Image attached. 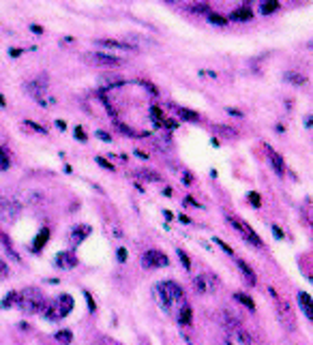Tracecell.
Returning a JSON list of instances; mask_svg holds the SVG:
<instances>
[{
    "mask_svg": "<svg viewBox=\"0 0 313 345\" xmlns=\"http://www.w3.org/2000/svg\"><path fill=\"white\" fill-rule=\"evenodd\" d=\"M153 296L159 303V307L163 309V313L167 315H174L183 305H187L183 287L174 283V281H161V283H157L153 287Z\"/></svg>",
    "mask_w": 313,
    "mask_h": 345,
    "instance_id": "cell-1",
    "label": "cell"
},
{
    "mask_svg": "<svg viewBox=\"0 0 313 345\" xmlns=\"http://www.w3.org/2000/svg\"><path fill=\"white\" fill-rule=\"evenodd\" d=\"M17 307H20V311L26 313V315H37L41 313L43 305H46V296L39 287H26L22 292H17Z\"/></svg>",
    "mask_w": 313,
    "mask_h": 345,
    "instance_id": "cell-2",
    "label": "cell"
},
{
    "mask_svg": "<svg viewBox=\"0 0 313 345\" xmlns=\"http://www.w3.org/2000/svg\"><path fill=\"white\" fill-rule=\"evenodd\" d=\"M75 307V300L71 294H60L58 298H54V300H46V305H43L41 313L48 317V320L56 322V320H62V317H67L71 311H73Z\"/></svg>",
    "mask_w": 313,
    "mask_h": 345,
    "instance_id": "cell-3",
    "label": "cell"
},
{
    "mask_svg": "<svg viewBox=\"0 0 313 345\" xmlns=\"http://www.w3.org/2000/svg\"><path fill=\"white\" fill-rule=\"evenodd\" d=\"M24 206L20 199L9 197V195H0V219L3 221H15L17 217L22 214Z\"/></svg>",
    "mask_w": 313,
    "mask_h": 345,
    "instance_id": "cell-4",
    "label": "cell"
},
{
    "mask_svg": "<svg viewBox=\"0 0 313 345\" xmlns=\"http://www.w3.org/2000/svg\"><path fill=\"white\" fill-rule=\"evenodd\" d=\"M193 289L202 296H210L219 289V281L210 272H200V275L193 277Z\"/></svg>",
    "mask_w": 313,
    "mask_h": 345,
    "instance_id": "cell-5",
    "label": "cell"
},
{
    "mask_svg": "<svg viewBox=\"0 0 313 345\" xmlns=\"http://www.w3.org/2000/svg\"><path fill=\"white\" fill-rule=\"evenodd\" d=\"M228 221H230V225L234 230H238L240 234H243V238L245 240H249L251 244H255V247H264V242H262V238L255 234V230L251 228V225H247L243 219H238V217H232V214H228Z\"/></svg>",
    "mask_w": 313,
    "mask_h": 345,
    "instance_id": "cell-6",
    "label": "cell"
},
{
    "mask_svg": "<svg viewBox=\"0 0 313 345\" xmlns=\"http://www.w3.org/2000/svg\"><path fill=\"white\" fill-rule=\"evenodd\" d=\"M167 264H169L167 255H165L163 251H159V249H148L144 255H142V266L148 268V270H153V268H163V266H167Z\"/></svg>",
    "mask_w": 313,
    "mask_h": 345,
    "instance_id": "cell-7",
    "label": "cell"
},
{
    "mask_svg": "<svg viewBox=\"0 0 313 345\" xmlns=\"http://www.w3.org/2000/svg\"><path fill=\"white\" fill-rule=\"evenodd\" d=\"M77 264H79V260H77V255L73 251H60V253L54 255V266L60 268V270H71V268H75Z\"/></svg>",
    "mask_w": 313,
    "mask_h": 345,
    "instance_id": "cell-8",
    "label": "cell"
},
{
    "mask_svg": "<svg viewBox=\"0 0 313 345\" xmlns=\"http://www.w3.org/2000/svg\"><path fill=\"white\" fill-rule=\"evenodd\" d=\"M91 225H86V223H77V225H73L71 228V232H69V242L73 244V247H77V244H82L88 236H91Z\"/></svg>",
    "mask_w": 313,
    "mask_h": 345,
    "instance_id": "cell-9",
    "label": "cell"
},
{
    "mask_svg": "<svg viewBox=\"0 0 313 345\" xmlns=\"http://www.w3.org/2000/svg\"><path fill=\"white\" fill-rule=\"evenodd\" d=\"M24 90H26L28 95H32L34 99H39V97H43V95H48V79L37 77V79L26 81V84H24Z\"/></svg>",
    "mask_w": 313,
    "mask_h": 345,
    "instance_id": "cell-10",
    "label": "cell"
},
{
    "mask_svg": "<svg viewBox=\"0 0 313 345\" xmlns=\"http://www.w3.org/2000/svg\"><path fill=\"white\" fill-rule=\"evenodd\" d=\"M91 60L95 65H101V67H120L122 65V58L112 56V54H105V52H93Z\"/></svg>",
    "mask_w": 313,
    "mask_h": 345,
    "instance_id": "cell-11",
    "label": "cell"
},
{
    "mask_svg": "<svg viewBox=\"0 0 313 345\" xmlns=\"http://www.w3.org/2000/svg\"><path fill=\"white\" fill-rule=\"evenodd\" d=\"M97 45L101 48H107V50H116V52H138V48L133 43H127V41H116V39H99Z\"/></svg>",
    "mask_w": 313,
    "mask_h": 345,
    "instance_id": "cell-12",
    "label": "cell"
},
{
    "mask_svg": "<svg viewBox=\"0 0 313 345\" xmlns=\"http://www.w3.org/2000/svg\"><path fill=\"white\" fill-rule=\"evenodd\" d=\"M266 154H268V163L273 165V169H275V174L277 176H285V161H283V157L277 150H273L271 146H266Z\"/></svg>",
    "mask_w": 313,
    "mask_h": 345,
    "instance_id": "cell-13",
    "label": "cell"
},
{
    "mask_svg": "<svg viewBox=\"0 0 313 345\" xmlns=\"http://www.w3.org/2000/svg\"><path fill=\"white\" fill-rule=\"evenodd\" d=\"M46 191H41V189H28L26 191V204L32 206V208H39L46 204Z\"/></svg>",
    "mask_w": 313,
    "mask_h": 345,
    "instance_id": "cell-14",
    "label": "cell"
},
{
    "mask_svg": "<svg viewBox=\"0 0 313 345\" xmlns=\"http://www.w3.org/2000/svg\"><path fill=\"white\" fill-rule=\"evenodd\" d=\"M230 20H234V22H251L253 20V9L249 5H240L238 9H234V11L230 13Z\"/></svg>",
    "mask_w": 313,
    "mask_h": 345,
    "instance_id": "cell-15",
    "label": "cell"
},
{
    "mask_svg": "<svg viewBox=\"0 0 313 345\" xmlns=\"http://www.w3.org/2000/svg\"><path fill=\"white\" fill-rule=\"evenodd\" d=\"M296 300H298V307L300 311L305 313L307 320H313V307H311V296L307 292H298L296 294Z\"/></svg>",
    "mask_w": 313,
    "mask_h": 345,
    "instance_id": "cell-16",
    "label": "cell"
},
{
    "mask_svg": "<svg viewBox=\"0 0 313 345\" xmlns=\"http://www.w3.org/2000/svg\"><path fill=\"white\" fill-rule=\"evenodd\" d=\"M174 315H176V320H178V324H181V326H189L191 320H193V311H191L189 305H183Z\"/></svg>",
    "mask_w": 313,
    "mask_h": 345,
    "instance_id": "cell-17",
    "label": "cell"
},
{
    "mask_svg": "<svg viewBox=\"0 0 313 345\" xmlns=\"http://www.w3.org/2000/svg\"><path fill=\"white\" fill-rule=\"evenodd\" d=\"M236 266L240 268V272H243V277H245V281H247V283H251V285H255V281H257V279H255V272H253V268H251V266H249V264H247V262H245V260H240V257L236 260Z\"/></svg>",
    "mask_w": 313,
    "mask_h": 345,
    "instance_id": "cell-18",
    "label": "cell"
},
{
    "mask_svg": "<svg viewBox=\"0 0 313 345\" xmlns=\"http://www.w3.org/2000/svg\"><path fill=\"white\" fill-rule=\"evenodd\" d=\"M48 240H50V228H43V230H39L37 238H34V244H32V251H34V253H39V251H41V249L48 244Z\"/></svg>",
    "mask_w": 313,
    "mask_h": 345,
    "instance_id": "cell-19",
    "label": "cell"
},
{
    "mask_svg": "<svg viewBox=\"0 0 313 345\" xmlns=\"http://www.w3.org/2000/svg\"><path fill=\"white\" fill-rule=\"evenodd\" d=\"M138 178L148 180V183H161V180H163V176H161L159 171H153V169H140L138 171Z\"/></svg>",
    "mask_w": 313,
    "mask_h": 345,
    "instance_id": "cell-20",
    "label": "cell"
},
{
    "mask_svg": "<svg viewBox=\"0 0 313 345\" xmlns=\"http://www.w3.org/2000/svg\"><path fill=\"white\" fill-rule=\"evenodd\" d=\"M176 112H178V116H181L183 120H187V122H198V120H200V114L193 112V110H187V107H176Z\"/></svg>",
    "mask_w": 313,
    "mask_h": 345,
    "instance_id": "cell-21",
    "label": "cell"
},
{
    "mask_svg": "<svg viewBox=\"0 0 313 345\" xmlns=\"http://www.w3.org/2000/svg\"><path fill=\"white\" fill-rule=\"evenodd\" d=\"M234 300H238L243 307H247L249 311H255V303H253V298H251V296H247L245 292H236V294H234Z\"/></svg>",
    "mask_w": 313,
    "mask_h": 345,
    "instance_id": "cell-22",
    "label": "cell"
},
{
    "mask_svg": "<svg viewBox=\"0 0 313 345\" xmlns=\"http://www.w3.org/2000/svg\"><path fill=\"white\" fill-rule=\"evenodd\" d=\"M285 79H288L290 84H294V86H302L307 81V75L298 73V71H288V73H285Z\"/></svg>",
    "mask_w": 313,
    "mask_h": 345,
    "instance_id": "cell-23",
    "label": "cell"
},
{
    "mask_svg": "<svg viewBox=\"0 0 313 345\" xmlns=\"http://www.w3.org/2000/svg\"><path fill=\"white\" fill-rule=\"evenodd\" d=\"M9 167H11V154H9L5 146H0V171H5Z\"/></svg>",
    "mask_w": 313,
    "mask_h": 345,
    "instance_id": "cell-24",
    "label": "cell"
},
{
    "mask_svg": "<svg viewBox=\"0 0 313 345\" xmlns=\"http://www.w3.org/2000/svg\"><path fill=\"white\" fill-rule=\"evenodd\" d=\"M54 339H56L60 345H71V341H73V334H71V330H58L56 334H54Z\"/></svg>",
    "mask_w": 313,
    "mask_h": 345,
    "instance_id": "cell-25",
    "label": "cell"
},
{
    "mask_svg": "<svg viewBox=\"0 0 313 345\" xmlns=\"http://www.w3.org/2000/svg\"><path fill=\"white\" fill-rule=\"evenodd\" d=\"M279 7H281V5H279V3H275V0H273V3H262V5H260V11H262L264 15H271V13H275Z\"/></svg>",
    "mask_w": 313,
    "mask_h": 345,
    "instance_id": "cell-26",
    "label": "cell"
},
{
    "mask_svg": "<svg viewBox=\"0 0 313 345\" xmlns=\"http://www.w3.org/2000/svg\"><path fill=\"white\" fill-rule=\"evenodd\" d=\"M17 303V292H9L5 298H3V303H0V307L3 309H9V307H13Z\"/></svg>",
    "mask_w": 313,
    "mask_h": 345,
    "instance_id": "cell-27",
    "label": "cell"
},
{
    "mask_svg": "<svg viewBox=\"0 0 313 345\" xmlns=\"http://www.w3.org/2000/svg\"><path fill=\"white\" fill-rule=\"evenodd\" d=\"M208 22H210L212 26H226V24H228V17H223V15H219V13H208Z\"/></svg>",
    "mask_w": 313,
    "mask_h": 345,
    "instance_id": "cell-28",
    "label": "cell"
},
{
    "mask_svg": "<svg viewBox=\"0 0 313 345\" xmlns=\"http://www.w3.org/2000/svg\"><path fill=\"white\" fill-rule=\"evenodd\" d=\"M176 255H178V260H181V264L185 266V270H191V260L183 249H176Z\"/></svg>",
    "mask_w": 313,
    "mask_h": 345,
    "instance_id": "cell-29",
    "label": "cell"
},
{
    "mask_svg": "<svg viewBox=\"0 0 313 345\" xmlns=\"http://www.w3.org/2000/svg\"><path fill=\"white\" fill-rule=\"evenodd\" d=\"M37 103H39L41 107H54V105H56V99H54V97H48V95H43V97H39V99H37Z\"/></svg>",
    "mask_w": 313,
    "mask_h": 345,
    "instance_id": "cell-30",
    "label": "cell"
},
{
    "mask_svg": "<svg viewBox=\"0 0 313 345\" xmlns=\"http://www.w3.org/2000/svg\"><path fill=\"white\" fill-rule=\"evenodd\" d=\"M24 124H26V126H30V129H34V131H37V133H43V135H48V129H46V126H41V124H37V122H34V120H24Z\"/></svg>",
    "mask_w": 313,
    "mask_h": 345,
    "instance_id": "cell-31",
    "label": "cell"
},
{
    "mask_svg": "<svg viewBox=\"0 0 313 345\" xmlns=\"http://www.w3.org/2000/svg\"><path fill=\"white\" fill-rule=\"evenodd\" d=\"M212 242H217V244H219V247H221L223 251H226V253H230V255H234V249H232V247H230V244H228L226 240H221V238H214Z\"/></svg>",
    "mask_w": 313,
    "mask_h": 345,
    "instance_id": "cell-32",
    "label": "cell"
},
{
    "mask_svg": "<svg viewBox=\"0 0 313 345\" xmlns=\"http://www.w3.org/2000/svg\"><path fill=\"white\" fill-rule=\"evenodd\" d=\"M75 140H77V142H82V144H84V142H88L86 131L82 129V126H75Z\"/></svg>",
    "mask_w": 313,
    "mask_h": 345,
    "instance_id": "cell-33",
    "label": "cell"
},
{
    "mask_svg": "<svg viewBox=\"0 0 313 345\" xmlns=\"http://www.w3.org/2000/svg\"><path fill=\"white\" fill-rule=\"evenodd\" d=\"M127 255H129V253H127V249H124V247H120L118 251H116V257H118V264H124V262H127Z\"/></svg>",
    "mask_w": 313,
    "mask_h": 345,
    "instance_id": "cell-34",
    "label": "cell"
},
{
    "mask_svg": "<svg viewBox=\"0 0 313 345\" xmlns=\"http://www.w3.org/2000/svg\"><path fill=\"white\" fill-rule=\"evenodd\" d=\"M84 296H86V303H88V311L95 313V311H97V305H95V300H93V294L84 292Z\"/></svg>",
    "mask_w": 313,
    "mask_h": 345,
    "instance_id": "cell-35",
    "label": "cell"
},
{
    "mask_svg": "<svg viewBox=\"0 0 313 345\" xmlns=\"http://www.w3.org/2000/svg\"><path fill=\"white\" fill-rule=\"evenodd\" d=\"M138 84H142V86H144L146 90H150V93H153V95H159V90H157L153 84H150V81H146V79H138Z\"/></svg>",
    "mask_w": 313,
    "mask_h": 345,
    "instance_id": "cell-36",
    "label": "cell"
},
{
    "mask_svg": "<svg viewBox=\"0 0 313 345\" xmlns=\"http://www.w3.org/2000/svg\"><path fill=\"white\" fill-rule=\"evenodd\" d=\"M9 277V266H7V262L0 257V279H7Z\"/></svg>",
    "mask_w": 313,
    "mask_h": 345,
    "instance_id": "cell-37",
    "label": "cell"
},
{
    "mask_svg": "<svg viewBox=\"0 0 313 345\" xmlns=\"http://www.w3.org/2000/svg\"><path fill=\"white\" fill-rule=\"evenodd\" d=\"M191 11H195V13H210V9H208V5H193Z\"/></svg>",
    "mask_w": 313,
    "mask_h": 345,
    "instance_id": "cell-38",
    "label": "cell"
},
{
    "mask_svg": "<svg viewBox=\"0 0 313 345\" xmlns=\"http://www.w3.org/2000/svg\"><path fill=\"white\" fill-rule=\"evenodd\" d=\"M95 159H97V163H99V165H101V167H105V169H110V171H114V165H112V163H110V161H105L103 157H95Z\"/></svg>",
    "mask_w": 313,
    "mask_h": 345,
    "instance_id": "cell-39",
    "label": "cell"
},
{
    "mask_svg": "<svg viewBox=\"0 0 313 345\" xmlns=\"http://www.w3.org/2000/svg\"><path fill=\"white\" fill-rule=\"evenodd\" d=\"M249 202H253V206H255V208H260V206H262V202H260V195H257L255 191H251V193H249Z\"/></svg>",
    "mask_w": 313,
    "mask_h": 345,
    "instance_id": "cell-40",
    "label": "cell"
},
{
    "mask_svg": "<svg viewBox=\"0 0 313 345\" xmlns=\"http://www.w3.org/2000/svg\"><path fill=\"white\" fill-rule=\"evenodd\" d=\"M97 138H99L101 142H112V135H110V133H107V131H101V129H99V131H97Z\"/></svg>",
    "mask_w": 313,
    "mask_h": 345,
    "instance_id": "cell-41",
    "label": "cell"
},
{
    "mask_svg": "<svg viewBox=\"0 0 313 345\" xmlns=\"http://www.w3.org/2000/svg\"><path fill=\"white\" fill-rule=\"evenodd\" d=\"M271 230H273V234H275V238H285V234L281 232V228H279V225H271Z\"/></svg>",
    "mask_w": 313,
    "mask_h": 345,
    "instance_id": "cell-42",
    "label": "cell"
},
{
    "mask_svg": "<svg viewBox=\"0 0 313 345\" xmlns=\"http://www.w3.org/2000/svg\"><path fill=\"white\" fill-rule=\"evenodd\" d=\"M112 234L116 236V238H122V230L120 228H112Z\"/></svg>",
    "mask_w": 313,
    "mask_h": 345,
    "instance_id": "cell-43",
    "label": "cell"
},
{
    "mask_svg": "<svg viewBox=\"0 0 313 345\" xmlns=\"http://www.w3.org/2000/svg\"><path fill=\"white\" fill-rule=\"evenodd\" d=\"M56 126H58V129L65 131V129H67V122H65V120H56Z\"/></svg>",
    "mask_w": 313,
    "mask_h": 345,
    "instance_id": "cell-44",
    "label": "cell"
},
{
    "mask_svg": "<svg viewBox=\"0 0 313 345\" xmlns=\"http://www.w3.org/2000/svg\"><path fill=\"white\" fill-rule=\"evenodd\" d=\"M30 30H32V32H37V34H41V32H43V28H41V26H34V24L30 26Z\"/></svg>",
    "mask_w": 313,
    "mask_h": 345,
    "instance_id": "cell-45",
    "label": "cell"
},
{
    "mask_svg": "<svg viewBox=\"0 0 313 345\" xmlns=\"http://www.w3.org/2000/svg\"><path fill=\"white\" fill-rule=\"evenodd\" d=\"M228 114H232V116H243V112H238V110H232V107H228Z\"/></svg>",
    "mask_w": 313,
    "mask_h": 345,
    "instance_id": "cell-46",
    "label": "cell"
},
{
    "mask_svg": "<svg viewBox=\"0 0 313 345\" xmlns=\"http://www.w3.org/2000/svg\"><path fill=\"white\" fill-rule=\"evenodd\" d=\"M305 124H307V129H311V114L305 116Z\"/></svg>",
    "mask_w": 313,
    "mask_h": 345,
    "instance_id": "cell-47",
    "label": "cell"
},
{
    "mask_svg": "<svg viewBox=\"0 0 313 345\" xmlns=\"http://www.w3.org/2000/svg\"><path fill=\"white\" fill-rule=\"evenodd\" d=\"M9 54H11V56H13V58H17V56H20V54H22V50H11V52H9Z\"/></svg>",
    "mask_w": 313,
    "mask_h": 345,
    "instance_id": "cell-48",
    "label": "cell"
},
{
    "mask_svg": "<svg viewBox=\"0 0 313 345\" xmlns=\"http://www.w3.org/2000/svg\"><path fill=\"white\" fill-rule=\"evenodd\" d=\"M136 154H138V157H140V159H148V154H144V152H142V150H136Z\"/></svg>",
    "mask_w": 313,
    "mask_h": 345,
    "instance_id": "cell-49",
    "label": "cell"
},
{
    "mask_svg": "<svg viewBox=\"0 0 313 345\" xmlns=\"http://www.w3.org/2000/svg\"><path fill=\"white\" fill-rule=\"evenodd\" d=\"M163 195H167V197H169V195H172V189L165 187V189H163Z\"/></svg>",
    "mask_w": 313,
    "mask_h": 345,
    "instance_id": "cell-50",
    "label": "cell"
},
{
    "mask_svg": "<svg viewBox=\"0 0 313 345\" xmlns=\"http://www.w3.org/2000/svg\"><path fill=\"white\" fill-rule=\"evenodd\" d=\"M103 345H120V343H114V341H107V339H103Z\"/></svg>",
    "mask_w": 313,
    "mask_h": 345,
    "instance_id": "cell-51",
    "label": "cell"
}]
</instances>
